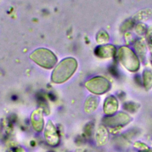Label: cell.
Instances as JSON below:
<instances>
[{
	"instance_id": "52a82bcc",
	"label": "cell",
	"mask_w": 152,
	"mask_h": 152,
	"mask_svg": "<svg viewBox=\"0 0 152 152\" xmlns=\"http://www.w3.org/2000/svg\"><path fill=\"white\" fill-rule=\"evenodd\" d=\"M10 152H24V151L21 148H15L11 149Z\"/></svg>"
},
{
	"instance_id": "7a4b0ae2",
	"label": "cell",
	"mask_w": 152,
	"mask_h": 152,
	"mask_svg": "<svg viewBox=\"0 0 152 152\" xmlns=\"http://www.w3.org/2000/svg\"><path fill=\"white\" fill-rule=\"evenodd\" d=\"M30 57L35 63L46 69L52 68L57 62L55 55L50 50L45 48L35 50L31 53Z\"/></svg>"
},
{
	"instance_id": "277c9868",
	"label": "cell",
	"mask_w": 152,
	"mask_h": 152,
	"mask_svg": "<svg viewBox=\"0 0 152 152\" xmlns=\"http://www.w3.org/2000/svg\"><path fill=\"white\" fill-rule=\"evenodd\" d=\"M44 136L47 143L51 146H56L59 142V134L51 121H48L45 126Z\"/></svg>"
},
{
	"instance_id": "8992f818",
	"label": "cell",
	"mask_w": 152,
	"mask_h": 152,
	"mask_svg": "<svg viewBox=\"0 0 152 152\" xmlns=\"http://www.w3.org/2000/svg\"><path fill=\"white\" fill-rule=\"evenodd\" d=\"M98 99L95 96L88 97L85 102L84 110L87 113L93 112L98 106Z\"/></svg>"
},
{
	"instance_id": "6da1fadb",
	"label": "cell",
	"mask_w": 152,
	"mask_h": 152,
	"mask_svg": "<svg viewBox=\"0 0 152 152\" xmlns=\"http://www.w3.org/2000/svg\"><path fill=\"white\" fill-rule=\"evenodd\" d=\"M77 68V61L73 58H66L61 61L53 69L51 80L57 84L65 82L74 74Z\"/></svg>"
},
{
	"instance_id": "ba28073f",
	"label": "cell",
	"mask_w": 152,
	"mask_h": 152,
	"mask_svg": "<svg viewBox=\"0 0 152 152\" xmlns=\"http://www.w3.org/2000/svg\"><path fill=\"white\" fill-rule=\"evenodd\" d=\"M49 152H53V151H49Z\"/></svg>"
},
{
	"instance_id": "5b68a950",
	"label": "cell",
	"mask_w": 152,
	"mask_h": 152,
	"mask_svg": "<svg viewBox=\"0 0 152 152\" xmlns=\"http://www.w3.org/2000/svg\"><path fill=\"white\" fill-rule=\"evenodd\" d=\"M31 123L35 131L41 132L44 127L43 109L39 108L35 110L31 115Z\"/></svg>"
},
{
	"instance_id": "3957f363",
	"label": "cell",
	"mask_w": 152,
	"mask_h": 152,
	"mask_svg": "<svg viewBox=\"0 0 152 152\" xmlns=\"http://www.w3.org/2000/svg\"><path fill=\"white\" fill-rule=\"evenodd\" d=\"M85 85L90 91L94 94H101L106 91L108 83L102 77H95L87 81Z\"/></svg>"
}]
</instances>
